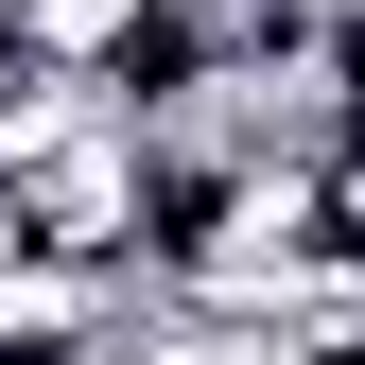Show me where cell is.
I'll return each instance as SVG.
<instances>
[{
  "mask_svg": "<svg viewBox=\"0 0 365 365\" xmlns=\"http://www.w3.org/2000/svg\"><path fill=\"white\" fill-rule=\"evenodd\" d=\"M140 18H157V0H0V70H70V87H105Z\"/></svg>",
  "mask_w": 365,
  "mask_h": 365,
  "instance_id": "cell-1",
  "label": "cell"
},
{
  "mask_svg": "<svg viewBox=\"0 0 365 365\" xmlns=\"http://www.w3.org/2000/svg\"><path fill=\"white\" fill-rule=\"evenodd\" d=\"M105 365H279V331H261V313H192V296H140Z\"/></svg>",
  "mask_w": 365,
  "mask_h": 365,
  "instance_id": "cell-2",
  "label": "cell"
}]
</instances>
